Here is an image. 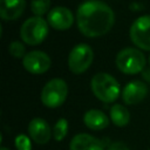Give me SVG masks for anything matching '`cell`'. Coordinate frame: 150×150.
<instances>
[{
	"label": "cell",
	"mask_w": 150,
	"mask_h": 150,
	"mask_svg": "<svg viewBox=\"0 0 150 150\" xmlns=\"http://www.w3.org/2000/svg\"><path fill=\"white\" fill-rule=\"evenodd\" d=\"M76 22L83 35L97 38L110 30L115 22V14L105 2L87 0L77 8Z\"/></svg>",
	"instance_id": "6da1fadb"
},
{
	"label": "cell",
	"mask_w": 150,
	"mask_h": 150,
	"mask_svg": "<svg viewBox=\"0 0 150 150\" xmlns=\"http://www.w3.org/2000/svg\"><path fill=\"white\" fill-rule=\"evenodd\" d=\"M90 88L93 94L102 102L111 103L121 94V87L117 80L108 73H97L91 77Z\"/></svg>",
	"instance_id": "7a4b0ae2"
},
{
	"label": "cell",
	"mask_w": 150,
	"mask_h": 150,
	"mask_svg": "<svg viewBox=\"0 0 150 150\" xmlns=\"http://www.w3.org/2000/svg\"><path fill=\"white\" fill-rule=\"evenodd\" d=\"M48 35V23L42 16L28 18L20 28V38L27 45L41 43Z\"/></svg>",
	"instance_id": "3957f363"
},
{
	"label": "cell",
	"mask_w": 150,
	"mask_h": 150,
	"mask_svg": "<svg viewBox=\"0 0 150 150\" xmlns=\"http://www.w3.org/2000/svg\"><path fill=\"white\" fill-rule=\"evenodd\" d=\"M116 66L122 73L137 74L145 66V56L139 49L127 47L117 53Z\"/></svg>",
	"instance_id": "277c9868"
},
{
	"label": "cell",
	"mask_w": 150,
	"mask_h": 150,
	"mask_svg": "<svg viewBox=\"0 0 150 150\" xmlns=\"http://www.w3.org/2000/svg\"><path fill=\"white\" fill-rule=\"evenodd\" d=\"M68 87L62 79H52L48 81L41 91V102L48 108L60 107L67 98Z\"/></svg>",
	"instance_id": "5b68a950"
},
{
	"label": "cell",
	"mask_w": 150,
	"mask_h": 150,
	"mask_svg": "<svg viewBox=\"0 0 150 150\" xmlns=\"http://www.w3.org/2000/svg\"><path fill=\"white\" fill-rule=\"evenodd\" d=\"M94 60V52L87 43H79L69 53L68 67L71 73L81 74L86 71Z\"/></svg>",
	"instance_id": "8992f818"
},
{
	"label": "cell",
	"mask_w": 150,
	"mask_h": 150,
	"mask_svg": "<svg viewBox=\"0 0 150 150\" xmlns=\"http://www.w3.org/2000/svg\"><path fill=\"white\" fill-rule=\"evenodd\" d=\"M132 43L144 50H150V15L137 18L129 30Z\"/></svg>",
	"instance_id": "52a82bcc"
},
{
	"label": "cell",
	"mask_w": 150,
	"mask_h": 150,
	"mask_svg": "<svg viewBox=\"0 0 150 150\" xmlns=\"http://www.w3.org/2000/svg\"><path fill=\"white\" fill-rule=\"evenodd\" d=\"M50 57L47 53L42 50L28 52L22 59V64L25 69L32 74H43L50 67Z\"/></svg>",
	"instance_id": "ba28073f"
},
{
	"label": "cell",
	"mask_w": 150,
	"mask_h": 150,
	"mask_svg": "<svg viewBox=\"0 0 150 150\" xmlns=\"http://www.w3.org/2000/svg\"><path fill=\"white\" fill-rule=\"evenodd\" d=\"M47 21L53 28L57 30H66L74 23V14L69 8L57 6L48 12Z\"/></svg>",
	"instance_id": "9c48e42d"
},
{
	"label": "cell",
	"mask_w": 150,
	"mask_h": 150,
	"mask_svg": "<svg viewBox=\"0 0 150 150\" xmlns=\"http://www.w3.org/2000/svg\"><path fill=\"white\" fill-rule=\"evenodd\" d=\"M148 94V86L139 81L134 80L125 84L122 90V98L127 104H137L145 98Z\"/></svg>",
	"instance_id": "30bf717a"
},
{
	"label": "cell",
	"mask_w": 150,
	"mask_h": 150,
	"mask_svg": "<svg viewBox=\"0 0 150 150\" xmlns=\"http://www.w3.org/2000/svg\"><path fill=\"white\" fill-rule=\"evenodd\" d=\"M28 134L30 138L40 145L46 144L53 136V131L50 130L48 122L41 117H35L29 122Z\"/></svg>",
	"instance_id": "8fae6325"
},
{
	"label": "cell",
	"mask_w": 150,
	"mask_h": 150,
	"mask_svg": "<svg viewBox=\"0 0 150 150\" xmlns=\"http://www.w3.org/2000/svg\"><path fill=\"white\" fill-rule=\"evenodd\" d=\"M69 150H104V146L98 138L82 132L71 138Z\"/></svg>",
	"instance_id": "7c38bea8"
},
{
	"label": "cell",
	"mask_w": 150,
	"mask_h": 150,
	"mask_svg": "<svg viewBox=\"0 0 150 150\" xmlns=\"http://www.w3.org/2000/svg\"><path fill=\"white\" fill-rule=\"evenodd\" d=\"M26 7V0H0V15L4 20H16Z\"/></svg>",
	"instance_id": "4fadbf2b"
},
{
	"label": "cell",
	"mask_w": 150,
	"mask_h": 150,
	"mask_svg": "<svg viewBox=\"0 0 150 150\" xmlns=\"http://www.w3.org/2000/svg\"><path fill=\"white\" fill-rule=\"evenodd\" d=\"M83 122L86 127L91 130H103L109 125L108 116L98 109H90L86 111L83 115Z\"/></svg>",
	"instance_id": "5bb4252c"
},
{
	"label": "cell",
	"mask_w": 150,
	"mask_h": 150,
	"mask_svg": "<svg viewBox=\"0 0 150 150\" xmlns=\"http://www.w3.org/2000/svg\"><path fill=\"white\" fill-rule=\"evenodd\" d=\"M110 120L116 127H125L130 121V112L124 105L116 103L110 108Z\"/></svg>",
	"instance_id": "9a60e30c"
},
{
	"label": "cell",
	"mask_w": 150,
	"mask_h": 150,
	"mask_svg": "<svg viewBox=\"0 0 150 150\" xmlns=\"http://www.w3.org/2000/svg\"><path fill=\"white\" fill-rule=\"evenodd\" d=\"M68 132V121L66 118H60L53 127V138L61 142Z\"/></svg>",
	"instance_id": "2e32d148"
},
{
	"label": "cell",
	"mask_w": 150,
	"mask_h": 150,
	"mask_svg": "<svg viewBox=\"0 0 150 150\" xmlns=\"http://www.w3.org/2000/svg\"><path fill=\"white\" fill-rule=\"evenodd\" d=\"M50 0H32L30 9L35 14V16H42L49 9Z\"/></svg>",
	"instance_id": "e0dca14e"
},
{
	"label": "cell",
	"mask_w": 150,
	"mask_h": 150,
	"mask_svg": "<svg viewBox=\"0 0 150 150\" xmlns=\"http://www.w3.org/2000/svg\"><path fill=\"white\" fill-rule=\"evenodd\" d=\"M8 52L12 56L19 59V57H25V55L27 54L26 53V49H25V46L23 43H21L20 41H13L9 43L8 46Z\"/></svg>",
	"instance_id": "ac0fdd59"
},
{
	"label": "cell",
	"mask_w": 150,
	"mask_h": 150,
	"mask_svg": "<svg viewBox=\"0 0 150 150\" xmlns=\"http://www.w3.org/2000/svg\"><path fill=\"white\" fill-rule=\"evenodd\" d=\"M14 144L16 150H32V143L30 139L27 135L25 134H20L15 137L14 139Z\"/></svg>",
	"instance_id": "d6986e66"
},
{
	"label": "cell",
	"mask_w": 150,
	"mask_h": 150,
	"mask_svg": "<svg viewBox=\"0 0 150 150\" xmlns=\"http://www.w3.org/2000/svg\"><path fill=\"white\" fill-rule=\"evenodd\" d=\"M108 150H129V148H128V145H127L125 143L117 141V142H112V143L109 145Z\"/></svg>",
	"instance_id": "ffe728a7"
},
{
	"label": "cell",
	"mask_w": 150,
	"mask_h": 150,
	"mask_svg": "<svg viewBox=\"0 0 150 150\" xmlns=\"http://www.w3.org/2000/svg\"><path fill=\"white\" fill-rule=\"evenodd\" d=\"M0 150H9V149H7V148H5V146H2Z\"/></svg>",
	"instance_id": "44dd1931"
},
{
	"label": "cell",
	"mask_w": 150,
	"mask_h": 150,
	"mask_svg": "<svg viewBox=\"0 0 150 150\" xmlns=\"http://www.w3.org/2000/svg\"><path fill=\"white\" fill-rule=\"evenodd\" d=\"M149 62H150V56H149Z\"/></svg>",
	"instance_id": "7402d4cb"
},
{
	"label": "cell",
	"mask_w": 150,
	"mask_h": 150,
	"mask_svg": "<svg viewBox=\"0 0 150 150\" xmlns=\"http://www.w3.org/2000/svg\"><path fill=\"white\" fill-rule=\"evenodd\" d=\"M148 150H150V149H148Z\"/></svg>",
	"instance_id": "603a6c76"
}]
</instances>
